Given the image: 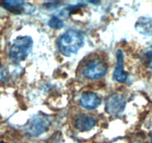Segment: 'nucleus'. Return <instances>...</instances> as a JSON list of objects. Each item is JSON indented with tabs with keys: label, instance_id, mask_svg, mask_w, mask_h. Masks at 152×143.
Returning <instances> with one entry per match:
<instances>
[{
	"label": "nucleus",
	"instance_id": "obj_7",
	"mask_svg": "<svg viewBox=\"0 0 152 143\" xmlns=\"http://www.w3.org/2000/svg\"><path fill=\"white\" fill-rule=\"evenodd\" d=\"M127 77V74L124 70V55L121 49H118L117 51V65L114 72V78L117 82L124 83Z\"/></svg>",
	"mask_w": 152,
	"mask_h": 143
},
{
	"label": "nucleus",
	"instance_id": "obj_1",
	"mask_svg": "<svg viewBox=\"0 0 152 143\" xmlns=\"http://www.w3.org/2000/svg\"><path fill=\"white\" fill-rule=\"evenodd\" d=\"M58 46L61 53L67 57L76 54L84 46V37L80 31L68 30L58 40Z\"/></svg>",
	"mask_w": 152,
	"mask_h": 143
},
{
	"label": "nucleus",
	"instance_id": "obj_11",
	"mask_svg": "<svg viewBox=\"0 0 152 143\" xmlns=\"http://www.w3.org/2000/svg\"><path fill=\"white\" fill-rule=\"evenodd\" d=\"M141 61L147 67L152 69V47L148 48L142 52Z\"/></svg>",
	"mask_w": 152,
	"mask_h": 143
},
{
	"label": "nucleus",
	"instance_id": "obj_15",
	"mask_svg": "<svg viewBox=\"0 0 152 143\" xmlns=\"http://www.w3.org/2000/svg\"><path fill=\"white\" fill-rule=\"evenodd\" d=\"M0 143H6V142H1Z\"/></svg>",
	"mask_w": 152,
	"mask_h": 143
},
{
	"label": "nucleus",
	"instance_id": "obj_16",
	"mask_svg": "<svg viewBox=\"0 0 152 143\" xmlns=\"http://www.w3.org/2000/svg\"><path fill=\"white\" fill-rule=\"evenodd\" d=\"M151 142H152V136H151Z\"/></svg>",
	"mask_w": 152,
	"mask_h": 143
},
{
	"label": "nucleus",
	"instance_id": "obj_10",
	"mask_svg": "<svg viewBox=\"0 0 152 143\" xmlns=\"http://www.w3.org/2000/svg\"><path fill=\"white\" fill-rule=\"evenodd\" d=\"M135 29L140 34L149 36L152 34V19L142 16L135 23Z\"/></svg>",
	"mask_w": 152,
	"mask_h": 143
},
{
	"label": "nucleus",
	"instance_id": "obj_8",
	"mask_svg": "<svg viewBox=\"0 0 152 143\" xmlns=\"http://www.w3.org/2000/svg\"><path fill=\"white\" fill-rule=\"evenodd\" d=\"M80 103L83 107L87 110L96 109L101 104V99L96 94L91 92H84L81 95Z\"/></svg>",
	"mask_w": 152,
	"mask_h": 143
},
{
	"label": "nucleus",
	"instance_id": "obj_13",
	"mask_svg": "<svg viewBox=\"0 0 152 143\" xmlns=\"http://www.w3.org/2000/svg\"><path fill=\"white\" fill-rule=\"evenodd\" d=\"M3 77H4V72H3V70L1 69V67L0 66V80L3 78Z\"/></svg>",
	"mask_w": 152,
	"mask_h": 143
},
{
	"label": "nucleus",
	"instance_id": "obj_6",
	"mask_svg": "<svg viewBox=\"0 0 152 143\" xmlns=\"http://www.w3.org/2000/svg\"><path fill=\"white\" fill-rule=\"evenodd\" d=\"M1 5L10 11V13L19 14L23 12L28 11V13H33L34 10H30L29 8L35 9V7L30 4H27L23 1H19V0H11V1H2Z\"/></svg>",
	"mask_w": 152,
	"mask_h": 143
},
{
	"label": "nucleus",
	"instance_id": "obj_4",
	"mask_svg": "<svg viewBox=\"0 0 152 143\" xmlns=\"http://www.w3.org/2000/svg\"><path fill=\"white\" fill-rule=\"evenodd\" d=\"M50 122L47 116L37 114L32 117L25 127V131L31 136H38L49 129Z\"/></svg>",
	"mask_w": 152,
	"mask_h": 143
},
{
	"label": "nucleus",
	"instance_id": "obj_3",
	"mask_svg": "<svg viewBox=\"0 0 152 143\" xmlns=\"http://www.w3.org/2000/svg\"><path fill=\"white\" fill-rule=\"evenodd\" d=\"M108 71V64L102 58L96 57L90 59L83 67V74L91 80H97L104 77Z\"/></svg>",
	"mask_w": 152,
	"mask_h": 143
},
{
	"label": "nucleus",
	"instance_id": "obj_5",
	"mask_svg": "<svg viewBox=\"0 0 152 143\" xmlns=\"http://www.w3.org/2000/svg\"><path fill=\"white\" fill-rule=\"evenodd\" d=\"M126 105V98L118 93L109 95L105 101V110L110 115H118L123 113Z\"/></svg>",
	"mask_w": 152,
	"mask_h": 143
},
{
	"label": "nucleus",
	"instance_id": "obj_12",
	"mask_svg": "<svg viewBox=\"0 0 152 143\" xmlns=\"http://www.w3.org/2000/svg\"><path fill=\"white\" fill-rule=\"evenodd\" d=\"M48 25L53 29H60L63 28L64 22L57 16H52L48 22Z\"/></svg>",
	"mask_w": 152,
	"mask_h": 143
},
{
	"label": "nucleus",
	"instance_id": "obj_2",
	"mask_svg": "<svg viewBox=\"0 0 152 143\" xmlns=\"http://www.w3.org/2000/svg\"><path fill=\"white\" fill-rule=\"evenodd\" d=\"M34 41L30 36H19L13 41L10 51V59L16 63L25 60L32 50Z\"/></svg>",
	"mask_w": 152,
	"mask_h": 143
},
{
	"label": "nucleus",
	"instance_id": "obj_9",
	"mask_svg": "<svg viewBox=\"0 0 152 143\" xmlns=\"http://www.w3.org/2000/svg\"><path fill=\"white\" fill-rule=\"evenodd\" d=\"M94 119L88 115H80L75 121V127L78 130L86 132L91 130L95 126Z\"/></svg>",
	"mask_w": 152,
	"mask_h": 143
},
{
	"label": "nucleus",
	"instance_id": "obj_14",
	"mask_svg": "<svg viewBox=\"0 0 152 143\" xmlns=\"http://www.w3.org/2000/svg\"><path fill=\"white\" fill-rule=\"evenodd\" d=\"M53 143H60V142H58V141H56V142H53Z\"/></svg>",
	"mask_w": 152,
	"mask_h": 143
}]
</instances>
